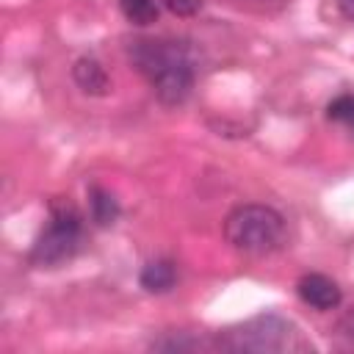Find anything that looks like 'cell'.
Listing matches in <instances>:
<instances>
[{
    "mask_svg": "<svg viewBox=\"0 0 354 354\" xmlns=\"http://www.w3.org/2000/svg\"><path fill=\"white\" fill-rule=\"evenodd\" d=\"M296 296L301 299V304L318 310V313H329V310H337L340 301H343V290L340 285L326 277V274H318V271H310L304 274L299 282H296Z\"/></svg>",
    "mask_w": 354,
    "mask_h": 354,
    "instance_id": "obj_5",
    "label": "cell"
},
{
    "mask_svg": "<svg viewBox=\"0 0 354 354\" xmlns=\"http://www.w3.org/2000/svg\"><path fill=\"white\" fill-rule=\"evenodd\" d=\"M119 11L122 17L136 25V28H149L158 22L160 17V6L158 0H119Z\"/></svg>",
    "mask_w": 354,
    "mask_h": 354,
    "instance_id": "obj_9",
    "label": "cell"
},
{
    "mask_svg": "<svg viewBox=\"0 0 354 354\" xmlns=\"http://www.w3.org/2000/svg\"><path fill=\"white\" fill-rule=\"evenodd\" d=\"M83 241V216L80 210L66 202L55 199L50 202V221L39 232L30 249V263L41 268H55L66 260H72Z\"/></svg>",
    "mask_w": 354,
    "mask_h": 354,
    "instance_id": "obj_3",
    "label": "cell"
},
{
    "mask_svg": "<svg viewBox=\"0 0 354 354\" xmlns=\"http://www.w3.org/2000/svg\"><path fill=\"white\" fill-rule=\"evenodd\" d=\"M326 119L343 124L348 133H354V94H337L326 105Z\"/></svg>",
    "mask_w": 354,
    "mask_h": 354,
    "instance_id": "obj_10",
    "label": "cell"
},
{
    "mask_svg": "<svg viewBox=\"0 0 354 354\" xmlns=\"http://www.w3.org/2000/svg\"><path fill=\"white\" fill-rule=\"evenodd\" d=\"M138 285L147 293H169L177 285V266L169 257H155L149 263H144L141 274H138Z\"/></svg>",
    "mask_w": 354,
    "mask_h": 354,
    "instance_id": "obj_7",
    "label": "cell"
},
{
    "mask_svg": "<svg viewBox=\"0 0 354 354\" xmlns=\"http://www.w3.org/2000/svg\"><path fill=\"white\" fill-rule=\"evenodd\" d=\"M127 61L152 86L158 102L177 108L191 97L196 69L191 50L183 41L166 36H138L127 44Z\"/></svg>",
    "mask_w": 354,
    "mask_h": 354,
    "instance_id": "obj_1",
    "label": "cell"
},
{
    "mask_svg": "<svg viewBox=\"0 0 354 354\" xmlns=\"http://www.w3.org/2000/svg\"><path fill=\"white\" fill-rule=\"evenodd\" d=\"M224 241L241 254L263 257V254H271L285 246L288 224L277 207L260 205V202H246L227 213Z\"/></svg>",
    "mask_w": 354,
    "mask_h": 354,
    "instance_id": "obj_2",
    "label": "cell"
},
{
    "mask_svg": "<svg viewBox=\"0 0 354 354\" xmlns=\"http://www.w3.org/2000/svg\"><path fill=\"white\" fill-rule=\"evenodd\" d=\"M216 343L224 351H252V354H277L301 346L296 326L277 313H260L232 329H224Z\"/></svg>",
    "mask_w": 354,
    "mask_h": 354,
    "instance_id": "obj_4",
    "label": "cell"
},
{
    "mask_svg": "<svg viewBox=\"0 0 354 354\" xmlns=\"http://www.w3.org/2000/svg\"><path fill=\"white\" fill-rule=\"evenodd\" d=\"M72 80L88 97H105L111 91V77H108L105 66L94 55H80L72 64Z\"/></svg>",
    "mask_w": 354,
    "mask_h": 354,
    "instance_id": "obj_6",
    "label": "cell"
},
{
    "mask_svg": "<svg viewBox=\"0 0 354 354\" xmlns=\"http://www.w3.org/2000/svg\"><path fill=\"white\" fill-rule=\"evenodd\" d=\"M122 207H119V199L102 188V185H88V216L97 227H111L116 218H119Z\"/></svg>",
    "mask_w": 354,
    "mask_h": 354,
    "instance_id": "obj_8",
    "label": "cell"
},
{
    "mask_svg": "<svg viewBox=\"0 0 354 354\" xmlns=\"http://www.w3.org/2000/svg\"><path fill=\"white\" fill-rule=\"evenodd\" d=\"M199 340H191L185 335L180 337H163V340H152L149 348H158V351H188V348H196Z\"/></svg>",
    "mask_w": 354,
    "mask_h": 354,
    "instance_id": "obj_11",
    "label": "cell"
},
{
    "mask_svg": "<svg viewBox=\"0 0 354 354\" xmlns=\"http://www.w3.org/2000/svg\"><path fill=\"white\" fill-rule=\"evenodd\" d=\"M337 8L348 22H354V0H337Z\"/></svg>",
    "mask_w": 354,
    "mask_h": 354,
    "instance_id": "obj_14",
    "label": "cell"
},
{
    "mask_svg": "<svg viewBox=\"0 0 354 354\" xmlns=\"http://www.w3.org/2000/svg\"><path fill=\"white\" fill-rule=\"evenodd\" d=\"M166 11H171L174 17H194L202 8V0H158Z\"/></svg>",
    "mask_w": 354,
    "mask_h": 354,
    "instance_id": "obj_12",
    "label": "cell"
},
{
    "mask_svg": "<svg viewBox=\"0 0 354 354\" xmlns=\"http://www.w3.org/2000/svg\"><path fill=\"white\" fill-rule=\"evenodd\" d=\"M340 332H343V337H348L354 343V307L340 318Z\"/></svg>",
    "mask_w": 354,
    "mask_h": 354,
    "instance_id": "obj_13",
    "label": "cell"
}]
</instances>
